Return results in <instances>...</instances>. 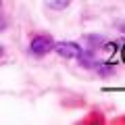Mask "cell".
<instances>
[{"mask_svg": "<svg viewBox=\"0 0 125 125\" xmlns=\"http://www.w3.org/2000/svg\"><path fill=\"white\" fill-rule=\"evenodd\" d=\"M0 9H2V0H0Z\"/></svg>", "mask_w": 125, "mask_h": 125, "instance_id": "obj_7", "label": "cell"}, {"mask_svg": "<svg viewBox=\"0 0 125 125\" xmlns=\"http://www.w3.org/2000/svg\"><path fill=\"white\" fill-rule=\"evenodd\" d=\"M54 48V40L52 36H48V33H40V36H33L29 42V50L36 56H46L48 52H52Z\"/></svg>", "mask_w": 125, "mask_h": 125, "instance_id": "obj_1", "label": "cell"}, {"mask_svg": "<svg viewBox=\"0 0 125 125\" xmlns=\"http://www.w3.org/2000/svg\"><path fill=\"white\" fill-rule=\"evenodd\" d=\"M117 50H119V42H106L104 44V52L106 54H115Z\"/></svg>", "mask_w": 125, "mask_h": 125, "instance_id": "obj_4", "label": "cell"}, {"mask_svg": "<svg viewBox=\"0 0 125 125\" xmlns=\"http://www.w3.org/2000/svg\"><path fill=\"white\" fill-rule=\"evenodd\" d=\"M2 54H4V46L0 44V56H2Z\"/></svg>", "mask_w": 125, "mask_h": 125, "instance_id": "obj_6", "label": "cell"}, {"mask_svg": "<svg viewBox=\"0 0 125 125\" xmlns=\"http://www.w3.org/2000/svg\"><path fill=\"white\" fill-rule=\"evenodd\" d=\"M69 4H71V0H50L48 2V6L54 10H62V9H67Z\"/></svg>", "mask_w": 125, "mask_h": 125, "instance_id": "obj_3", "label": "cell"}, {"mask_svg": "<svg viewBox=\"0 0 125 125\" xmlns=\"http://www.w3.org/2000/svg\"><path fill=\"white\" fill-rule=\"evenodd\" d=\"M6 27H9V21H6V17H2V15H0V31H4Z\"/></svg>", "mask_w": 125, "mask_h": 125, "instance_id": "obj_5", "label": "cell"}, {"mask_svg": "<svg viewBox=\"0 0 125 125\" xmlns=\"http://www.w3.org/2000/svg\"><path fill=\"white\" fill-rule=\"evenodd\" d=\"M54 52L62 58H77L81 54V46L77 42H69V40H62V42H54Z\"/></svg>", "mask_w": 125, "mask_h": 125, "instance_id": "obj_2", "label": "cell"}]
</instances>
